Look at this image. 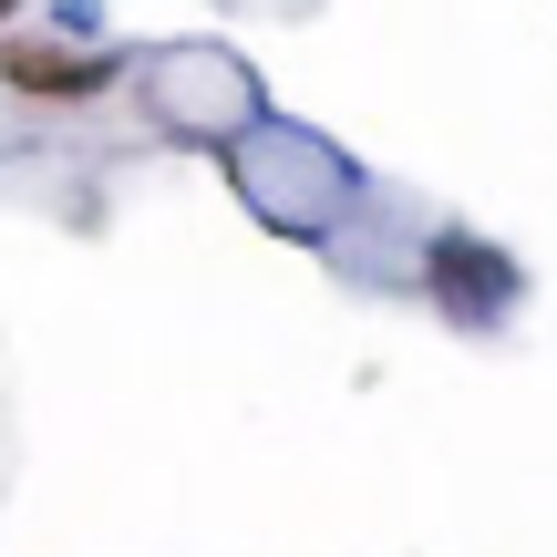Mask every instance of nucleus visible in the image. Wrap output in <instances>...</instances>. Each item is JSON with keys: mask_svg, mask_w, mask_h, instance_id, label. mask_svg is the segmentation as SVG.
<instances>
[{"mask_svg": "<svg viewBox=\"0 0 557 557\" xmlns=\"http://www.w3.org/2000/svg\"><path fill=\"white\" fill-rule=\"evenodd\" d=\"M227 176H238L248 218L278 227V238H299V248L341 238V218L361 207V165L341 156L331 135H310V124H269V114L227 145Z\"/></svg>", "mask_w": 557, "mask_h": 557, "instance_id": "nucleus-1", "label": "nucleus"}, {"mask_svg": "<svg viewBox=\"0 0 557 557\" xmlns=\"http://www.w3.org/2000/svg\"><path fill=\"white\" fill-rule=\"evenodd\" d=\"M135 83H145V114L165 124V135H186V145H238L248 124H259V73H248L238 52H218V41H176V52H145L135 62Z\"/></svg>", "mask_w": 557, "mask_h": 557, "instance_id": "nucleus-2", "label": "nucleus"}, {"mask_svg": "<svg viewBox=\"0 0 557 557\" xmlns=\"http://www.w3.org/2000/svg\"><path fill=\"white\" fill-rule=\"evenodd\" d=\"M423 289H434V310L455 320V331H496L506 310H517V259H506L496 238H465V227H444L434 248H423Z\"/></svg>", "mask_w": 557, "mask_h": 557, "instance_id": "nucleus-3", "label": "nucleus"}, {"mask_svg": "<svg viewBox=\"0 0 557 557\" xmlns=\"http://www.w3.org/2000/svg\"><path fill=\"white\" fill-rule=\"evenodd\" d=\"M0 83L32 103H94L114 94V52H73V41H0Z\"/></svg>", "mask_w": 557, "mask_h": 557, "instance_id": "nucleus-4", "label": "nucleus"}, {"mask_svg": "<svg viewBox=\"0 0 557 557\" xmlns=\"http://www.w3.org/2000/svg\"><path fill=\"white\" fill-rule=\"evenodd\" d=\"M11 11H21V0H0V21H11Z\"/></svg>", "mask_w": 557, "mask_h": 557, "instance_id": "nucleus-5", "label": "nucleus"}]
</instances>
